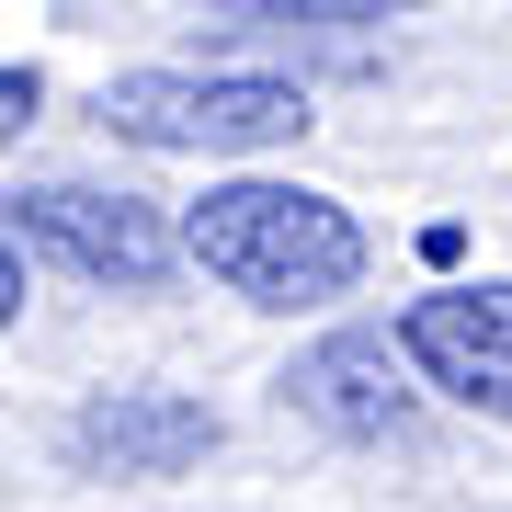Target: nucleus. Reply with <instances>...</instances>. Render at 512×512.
Wrapping results in <instances>:
<instances>
[{"mask_svg": "<svg viewBox=\"0 0 512 512\" xmlns=\"http://www.w3.org/2000/svg\"><path fill=\"white\" fill-rule=\"evenodd\" d=\"M217 46H296V57H353L365 69L387 12H365V0H239V12L205 23Z\"/></svg>", "mask_w": 512, "mask_h": 512, "instance_id": "nucleus-7", "label": "nucleus"}, {"mask_svg": "<svg viewBox=\"0 0 512 512\" xmlns=\"http://www.w3.org/2000/svg\"><path fill=\"white\" fill-rule=\"evenodd\" d=\"M103 126L160 160H251V148H296L319 114L274 69H126L103 80Z\"/></svg>", "mask_w": 512, "mask_h": 512, "instance_id": "nucleus-2", "label": "nucleus"}, {"mask_svg": "<svg viewBox=\"0 0 512 512\" xmlns=\"http://www.w3.org/2000/svg\"><path fill=\"white\" fill-rule=\"evenodd\" d=\"M69 456L92 478H183L217 456V410L183 399V387H114L69 421Z\"/></svg>", "mask_w": 512, "mask_h": 512, "instance_id": "nucleus-6", "label": "nucleus"}, {"mask_svg": "<svg viewBox=\"0 0 512 512\" xmlns=\"http://www.w3.org/2000/svg\"><path fill=\"white\" fill-rule=\"evenodd\" d=\"M399 365L421 376V399H456L512 433V274H467L399 308Z\"/></svg>", "mask_w": 512, "mask_h": 512, "instance_id": "nucleus-4", "label": "nucleus"}, {"mask_svg": "<svg viewBox=\"0 0 512 512\" xmlns=\"http://www.w3.org/2000/svg\"><path fill=\"white\" fill-rule=\"evenodd\" d=\"M0 239L57 262V274H80V285H114V296H160L183 274V228L148 194H103V183H23V194H0Z\"/></svg>", "mask_w": 512, "mask_h": 512, "instance_id": "nucleus-3", "label": "nucleus"}, {"mask_svg": "<svg viewBox=\"0 0 512 512\" xmlns=\"http://www.w3.org/2000/svg\"><path fill=\"white\" fill-rule=\"evenodd\" d=\"M285 410H308L342 444H399L421 421V376L399 365V330H330L285 365Z\"/></svg>", "mask_w": 512, "mask_h": 512, "instance_id": "nucleus-5", "label": "nucleus"}, {"mask_svg": "<svg viewBox=\"0 0 512 512\" xmlns=\"http://www.w3.org/2000/svg\"><path fill=\"white\" fill-rule=\"evenodd\" d=\"M35 114H46V80H35V69H0V148H23Z\"/></svg>", "mask_w": 512, "mask_h": 512, "instance_id": "nucleus-8", "label": "nucleus"}, {"mask_svg": "<svg viewBox=\"0 0 512 512\" xmlns=\"http://www.w3.org/2000/svg\"><path fill=\"white\" fill-rule=\"evenodd\" d=\"M12 319H23V251L0 239V330H12Z\"/></svg>", "mask_w": 512, "mask_h": 512, "instance_id": "nucleus-9", "label": "nucleus"}, {"mask_svg": "<svg viewBox=\"0 0 512 512\" xmlns=\"http://www.w3.org/2000/svg\"><path fill=\"white\" fill-rule=\"evenodd\" d=\"M171 228H183V262H194V274L228 285L239 308H262V319L342 308V296L376 274L365 217H353L342 194H319V183H274V171H228V183H205Z\"/></svg>", "mask_w": 512, "mask_h": 512, "instance_id": "nucleus-1", "label": "nucleus"}]
</instances>
